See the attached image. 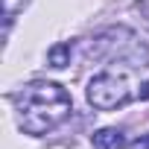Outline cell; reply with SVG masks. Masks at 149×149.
<instances>
[{"label":"cell","mask_w":149,"mask_h":149,"mask_svg":"<svg viewBox=\"0 0 149 149\" xmlns=\"http://www.w3.org/2000/svg\"><path fill=\"white\" fill-rule=\"evenodd\" d=\"M47 64H50V67H56V70L67 67V64H70V44H67V41L53 44V47L47 50Z\"/></svg>","instance_id":"obj_5"},{"label":"cell","mask_w":149,"mask_h":149,"mask_svg":"<svg viewBox=\"0 0 149 149\" xmlns=\"http://www.w3.org/2000/svg\"><path fill=\"white\" fill-rule=\"evenodd\" d=\"M12 102H15L18 129L26 132V134H32V137H41V134L53 132L70 114V108H73L70 94L58 82H47V79L24 85L12 97Z\"/></svg>","instance_id":"obj_1"},{"label":"cell","mask_w":149,"mask_h":149,"mask_svg":"<svg viewBox=\"0 0 149 149\" xmlns=\"http://www.w3.org/2000/svg\"><path fill=\"white\" fill-rule=\"evenodd\" d=\"M85 56L97 61H126L132 67H149V50L126 26H108L85 44Z\"/></svg>","instance_id":"obj_2"},{"label":"cell","mask_w":149,"mask_h":149,"mask_svg":"<svg viewBox=\"0 0 149 149\" xmlns=\"http://www.w3.org/2000/svg\"><path fill=\"white\" fill-rule=\"evenodd\" d=\"M91 146H94V149H126L129 140H126L123 129L105 126V129H97V132L91 134Z\"/></svg>","instance_id":"obj_4"},{"label":"cell","mask_w":149,"mask_h":149,"mask_svg":"<svg viewBox=\"0 0 149 149\" xmlns=\"http://www.w3.org/2000/svg\"><path fill=\"white\" fill-rule=\"evenodd\" d=\"M129 149H149V134H140L137 140H132Z\"/></svg>","instance_id":"obj_7"},{"label":"cell","mask_w":149,"mask_h":149,"mask_svg":"<svg viewBox=\"0 0 149 149\" xmlns=\"http://www.w3.org/2000/svg\"><path fill=\"white\" fill-rule=\"evenodd\" d=\"M26 3H29V0H3V21H6V26H12L15 15H18Z\"/></svg>","instance_id":"obj_6"},{"label":"cell","mask_w":149,"mask_h":149,"mask_svg":"<svg viewBox=\"0 0 149 149\" xmlns=\"http://www.w3.org/2000/svg\"><path fill=\"white\" fill-rule=\"evenodd\" d=\"M140 97H143V100H149V82H143V91H140Z\"/></svg>","instance_id":"obj_8"},{"label":"cell","mask_w":149,"mask_h":149,"mask_svg":"<svg viewBox=\"0 0 149 149\" xmlns=\"http://www.w3.org/2000/svg\"><path fill=\"white\" fill-rule=\"evenodd\" d=\"M85 97L100 111H111V108L126 105L132 100L126 73L123 70H102V73H97V76H91V82L85 88Z\"/></svg>","instance_id":"obj_3"}]
</instances>
